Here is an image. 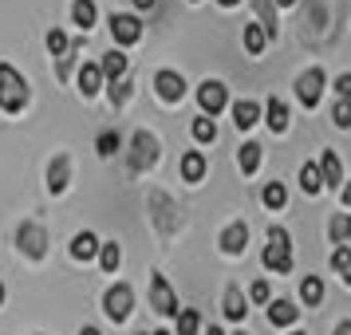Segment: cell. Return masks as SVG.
<instances>
[{
  "label": "cell",
  "mask_w": 351,
  "mask_h": 335,
  "mask_svg": "<svg viewBox=\"0 0 351 335\" xmlns=\"http://www.w3.org/2000/svg\"><path fill=\"white\" fill-rule=\"evenodd\" d=\"M197 332H202V316H197V308L178 312V332L174 335H197Z\"/></svg>",
  "instance_id": "cell-29"
},
{
  "label": "cell",
  "mask_w": 351,
  "mask_h": 335,
  "mask_svg": "<svg viewBox=\"0 0 351 335\" xmlns=\"http://www.w3.org/2000/svg\"><path fill=\"white\" fill-rule=\"evenodd\" d=\"M261 260H265L269 272H280V276L292 272V237H288L280 225L269 229V245H265V256H261Z\"/></svg>",
  "instance_id": "cell-2"
},
{
  "label": "cell",
  "mask_w": 351,
  "mask_h": 335,
  "mask_svg": "<svg viewBox=\"0 0 351 335\" xmlns=\"http://www.w3.org/2000/svg\"><path fill=\"white\" fill-rule=\"evenodd\" d=\"M154 335H170V332H154Z\"/></svg>",
  "instance_id": "cell-48"
},
{
  "label": "cell",
  "mask_w": 351,
  "mask_h": 335,
  "mask_svg": "<svg viewBox=\"0 0 351 335\" xmlns=\"http://www.w3.org/2000/svg\"><path fill=\"white\" fill-rule=\"evenodd\" d=\"M339 197H343V206L351 209V182H343V190H339Z\"/></svg>",
  "instance_id": "cell-39"
},
{
  "label": "cell",
  "mask_w": 351,
  "mask_h": 335,
  "mask_svg": "<svg viewBox=\"0 0 351 335\" xmlns=\"http://www.w3.org/2000/svg\"><path fill=\"white\" fill-rule=\"evenodd\" d=\"M134 8H154V0H134Z\"/></svg>",
  "instance_id": "cell-41"
},
{
  "label": "cell",
  "mask_w": 351,
  "mask_h": 335,
  "mask_svg": "<svg viewBox=\"0 0 351 335\" xmlns=\"http://www.w3.org/2000/svg\"><path fill=\"white\" fill-rule=\"evenodd\" d=\"M0 303H4V284H0Z\"/></svg>",
  "instance_id": "cell-47"
},
{
  "label": "cell",
  "mask_w": 351,
  "mask_h": 335,
  "mask_svg": "<svg viewBox=\"0 0 351 335\" xmlns=\"http://www.w3.org/2000/svg\"><path fill=\"white\" fill-rule=\"evenodd\" d=\"M206 335H225V332H221V327H217V323H213V327H209V332H206Z\"/></svg>",
  "instance_id": "cell-42"
},
{
  "label": "cell",
  "mask_w": 351,
  "mask_h": 335,
  "mask_svg": "<svg viewBox=\"0 0 351 335\" xmlns=\"http://www.w3.org/2000/svg\"><path fill=\"white\" fill-rule=\"evenodd\" d=\"M28 99H32V87L24 83V75L12 64H0V111L20 114L28 107Z\"/></svg>",
  "instance_id": "cell-1"
},
{
  "label": "cell",
  "mask_w": 351,
  "mask_h": 335,
  "mask_svg": "<svg viewBox=\"0 0 351 335\" xmlns=\"http://www.w3.org/2000/svg\"><path fill=\"white\" fill-rule=\"evenodd\" d=\"M67 182H71V162H67V154H60V158H51V166H48V190L64 193Z\"/></svg>",
  "instance_id": "cell-15"
},
{
  "label": "cell",
  "mask_w": 351,
  "mask_h": 335,
  "mask_svg": "<svg viewBox=\"0 0 351 335\" xmlns=\"http://www.w3.org/2000/svg\"><path fill=\"white\" fill-rule=\"evenodd\" d=\"M217 4H225V8H233V4H241V0H217Z\"/></svg>",
  "instance_id": "cell-44"
},
{
  "label": "cell",
  "mask_w": 351,
  "mask_h": 335,
  "mask_svg": "<svg viewBox=\"0 0 351 335\" xmlns=\"http://www.w3.org/2000/svg\"><path fill=\"white\" fill-rule=\"evenodd\" d=\"M328 237H332L335 249H339V245H348V240H351V213H335L332 225H328Z\"/></svg>",
  "instance_id": "cell-24"
},
{
  "label": "cell",
  "mask_w": 351,
  "mask_h": 335,
  "mask_svg": "<svg viewBox=\"0 0 351 335\" xmlns=\"http://www.w3.org/2000/svg\"><path fill=\"white\" fill-rule=\"evenodd\" d=\"M261 150H265V146H256V142H245L237 150V162H241V170H245V174H256V170H261V158H265Z\"/></svg>",
  "instance_id": "cell-26"
},
{
  "label": "cell",
  "mask_w": 351,
  "mask_h": 335,
  "mask_svg": "<svg viewBox=\"0 0 351 335\" xmlns=\"http://www.w3.org/2000/svg\"><path fill=\"white\" fill-rule=\"evenodd\" d=\"M319 174H324V186L343 190V162H339L335 150H324V158H319Z\"/></svg>",
  "instance_id": "cell-13"
},
{
  "label": "cell",
  "mask_w": 351,
  "mask_h": 335,
  "mask_svg": "<svg viewBox=\"0 0 351 335\" xmlns=\"http://www.w3.org/2000/svg\"><path fill=\"white\" fill-rule=\"evenodd\" d=\"M241 40H245V51H249V55H261L265 44H269V32H265L261 24H245V36H241Z\"/></svg>",
  "instance_id": "cell-25"
},
{
  "label": "cell",
  "mask_w": 351,
  "mask_h": 335,
  "mask_svg": "<svg viewBox=\"0 0 351 335\" xmlns=\"http://www.w3.org/2000/svg\"><path fill=\"white\" fill-rule=\"evenodd\" d=\"M332 335H351V319H343V323H339V327H335Z\"/></svg>",
  "instance_id": "cell-40"
},
{
  "label": "cell",
  "mask_w": 351,
  "mask_h": 335,
  "mask_svg": "<svg viewBox=\"0 0 351 335\" xmlns=\"http://www.w3.org/2000/svg\"><path fill=\"white\" fill-rule=\"evenodd\" d=\"M249 296H253L256 303H269V300H272V288H269V280H256V284L249 288Z\"/></svg>",
  "instance_id": "cell-36"
},
{
  "label": "cell",
  "mask_w": 351,
  "mask_h": 335,
  "mask_svg": "<svg viewBox=\"0 0 351 335\" xmlns=\"http://www.w3.org/2000/svg\"><path fill=\"white\" fill-rule=\"evenodd\" d=\"M193 4H197V0H193Z\"/></svg>",
  "instance_id": "cell-52"
},
{
  "label": "cell",
  "mask_w": 351,
  "mask_h": 335,
  "mask_svg": "<svg viewBox=\"0 0 351 335\" xmlns=\"http://www.w3.org/2000/svg\"><path fill=\"white\" fill-rule=\"evenodd\" d=\"M276 4H280V8H288V4H296V0H276Z\"/></svg>",
  "instance_id": "cell-46"
},
{
  "label": "cell",
  "mask_w": 351,
  "mask_h": 335,
  "mask_svg": "<svg viewBox=\"0 0 351 335\" xmlns=\"http://www.w3.org/2000/svg\"><path fill=\"white\" fill-rule=\"evenodd\" d=\"M80 335H99V332H95V327H83V332H80Z\"/></svg>",
  "instance_id": "cell-45"
},
{
  "label": "cell",
  "mask_w": 351,
  "mask_h": 335,
  "mask_svg": "<svg viewBox=\"0 0 351 335\" xmlns=\"http://www.w3.org/2000/svg\"><path fill=\"white\" fill-rule=\"evenodd\" d=\"M111 36L123 44V48H130V44H138V40H143V20L130 16V12H114V16H111Z\"/></svg>",
  "instance_id": "cell-9"
},
{
  "label": "cell",
  "mask_w": 351,
  "mask_h": 335,
  "mask_svg": "<svg viewBox=\"0 0 351 335\" xmlns=\"http://www.w3.org/2000/svg\"><path fill=\"white\" fill-rule=\"evenodd\" d=\"M245 245H249V225H245V221H233V225L221 233V249H225L229 256H241V253H245Z\"/></svg>",
  "instance_id": "cell-11"
},
{
  "label": "cell",
  "mask_w": 351,
  "mask_h": 335,
  "mask_svg": "<svg viewBox=\"0 0 351 335\" xmlns=\"http://www.w3.org/2000/svg\"><path fill=\"white\" fill-rule=\"evenodd\" d=\"M150 303H154V312H158V316H174L178 319V312H182V308H178L174 288H170V280H166L162 272L150 276Z\"/></svg>",
  "instance_id": "cell-6"
},
{
  "label": "cell",
  "mask_w": 351,
  "mask_h": 335,
  "mask_svg": "<svg viewBox=\"0 0 351 335\" xmlns=\"http://www.w3.org/2000/svg\"><path fill=\"white\" fill-rule=\"evenodd\" d=\"M48 51L56 55V60H64L67 51H71V40H67L60 28H51V32H48Z\"/></svg>",
  "instance_id": "cell-32"
},
{
  "label": "cell",
  "mask_w": 351,
  "mask_h": 335,
  "mask_svg": "<svg viewBox=\"0 0 351 335\" xmlns=\"http://www.w3.org/2000/svg\"><path fill=\"white\" fill-rule=\"evenodd\" d=\"M182 177H186V182H202V177H206V158H202L197 150H186V154H182Z\"/></svg>",
  "instance_id": "cell-22"
},
{
  "label": "cell",
  "mask_w": 351,
  "mask_h": 335,
  "mask_svg": "<svg viewBox=\"0 0 351 335\" xmlns=\"http://www.w3.org/2000/svg\"><path fill=\"white\" fill-rule=\"evenodd\" d=\"M348 264H351V249H348V245H339V249L332 253V269H335V272H343Z\"/></svg>",
  "instance_id": "cell-37"
},
{
  "label": "cell",
  "mask_w": 351,
  "mask_h": 335,
  "mask_svg": "<svg viewBox=\"0 0 351 335\" xmlns=\"http://www.w3.org/2000/svg\"><path fill=\"white\" fill-rule=\"evenodd\" d=\"M193 138H197V142H213V138H217V123H213V119H209V114H202V119H193Z\"/></svg>",
  "instance_id": "cell-31"
},
{
  "label": "cell",
  "mask_w": 351,
  "mask_h": 335,
  "mask_svg": "<svg viewBox=\"0 0 351 335\" xmlns=\"http://www.w3.org/2000/svg\"><path fill=\"white\" fill-rule=\"evenodd\" d=\"M300 190H304V193H312V197L324 190V174H319L316 162H304V166H300Z\"/></svg>",
  "instance_id": "cell-23"
},
{
  "label": "cell",
  "mask_w": 351,
  "mask_h": 335,
  "mask_svg": "<svg viewBox=\"0 0 351 335\" xmlns=\"http://www.w3.org/2000/svg\"><path fill=\"white\" fill-rule=\"evenodd\" d=\"M265 123H269L272 134H285L288 130V107L280 103V95H272L269 103H265Z\"/></svg>",
  "instance_id": "cell-16"
},
{
  "label": "cell",
  "mask_w": 351,
  "mask_h": 335,
  "mask_svg": "<svg viewBox=\"0 0 351 335\" xmlns=\"http://www.w3.org/2000/svg\"><path fill=\"white\" fill-rule=\"evenodd\" d=\"M233 335H249V332H233Z\"/></svg>",
  "instance_id": "cell-49"
},
{
  "label": "cell",
  "mask_w": 351,
  "mask_h": 335,
  "mask_svg": "<svg viewBox=\"0 0 351 335\" xmlns=\"http://www.w3.org/2000/svg\"><path fill=\"white\" fill-rule=\"evenodd\" d=\"M103 91V67L99 64H83L80 67V95L83 99H95Z\"/></svg>",
  "instance_id": "cell-14"
},
{
  "label": "cell",
  "mask_w": 351,
  "mask_h": 335,
  "mask_svg": "<svg viewBox=\"0 0 351 335\" xmlns=\"http://www.w3.org/2000/svg\"><path fill=\"white\" fill-rule=\"evenodd\" d=\"M292 335H304V332H292Z\"/></svg>",
  "instance_id": "cell-50"
},
{
  "label": "cell",
  "mask_w": 351,
  "mask_h": 335,
  "mask_svg": "<svg viewBox=\"0 0 351 335\" xmlns=\"http://www.w3.org/2000/svg\"><path fill=\"white\" fill-rule=\"evenodd\" d=\"M339 276H343V280H348V284H351V264H348V269H343V272H339Z\"/></svg>",
  "instance_id": "cell-43"
},
{
  "label": "cell",
  "mask_w": 351,
  "mask_h": 335,
  "mask_svg": "<svg viewBox=\"0 0 351 335\" xmlns=\"http://www.w3.org/2000/svg\"><path fill=\"white\" fill-rule=\"evenodd\" d=\"M233 123H237L241 130H249L261 123V103H253V99H237L233 103Z\"/></svg>",
  "instance_id": "cell-17"
},
{
  "label": "cell",
  "mask_w": 351,
  "mask_h": 335,
  "mask_svg": "<svg viewBox=\"0 0 351 335\" xmlns=\"http://www.w3.org/2000/svg\"><path fill=\"white\" fill-rule=\"evenodd\" d=\"M119 260H123V249H119L114 240H103V249H99V264H103V272H114L119 269Z\"/></svg>",
  "instance_id": "cell-30"
},
{
  "label": "cell",
  "mask_w": 351,
  "mask_h": 335,
  "mask_svg": "<svg viewBox=\"0 0 351 335\" xmlns=\"http://www.w3.org/2000/svg\"><path fill=\"white\" fill-rule=\"evenodd\" d=\"M16 245L24 256H32V260H40V256L48 253V233H44V225L40 221H24L16 233Z\"/></svg>",
  "instance_id": "cell-5"
},
{
  "label": "cell",
  "mask_w": 351,
  "mask_h": 335,
  "mask_svg": "<svg viewBox=\"0 0 351 335\" xmlns=\"http://www.w3.org/2000/svg\"><path fill=\"white\" fill-rule=\"evenodd\" d=\"M71 20L80 24L83 32H91V28H95V20H99L95 0H75V4H71Z\"/></svg>",
  "instance_id": "cell-21"
},
{
  "label": "cell",
  "mask_w": 351,
  "mask_h": 335,
  "mask_svg": "<svg viewBox=\"0 0 351 335\" xmlns=\"http://www.w3.org/2000/svg\"><path fill=\"white\" fill-rule=\"evenodd\" d=\"M130 308H134V288L130 284H111L107 288V296H103V312L114 319V323H123L130 316Z\"/></svg>",
  "instance_id": "cell-4"
},
{
  "label": "cell",
  "mask_w": 351,
  "mask_h": 335,
  "mask_svg": "<svg viewBox=\"0 0 351 335\" xmlns=\"http://www.w3.org/2000/svg\"><path fill=\"white\" fill-rule=\"evenodd\" d=\"M261 201L272 209V213H280V209L288 206V190H285V182H269L265 186V193H261Z\"/></svg>",
  "instance_id": "cell-27"
},
{
  "label": "cell",
  "mask_w": 351,
  "mask_h": 335,
  "mask_svg": "<svg viewBox=\"0 0 351 335\" xmlns=\"http://www.w3.org/2000/svg\"><path fill=\"white\" fill-rule=\"evenodd\" d=\"M197 103H202V111L213 119V114H221L225 107H229V87L217 79H206L202 87H197Z\"/></svg>",
  "instance_id": "cell-8"
},
{
  "label": "cell",
  "mask_w": 351,
  "mask_h": 335,
  "mask_svg": "<svg viewBox=\"0 0 351 335\" xmlns=\"http://www.w3.org/2000/svg\"><path fill=\"white\" fill-rule=\"evenodd\" d=\"M296 319H300V308H296L292 300H272L269 303V323L272 327H292Z\"/></svg>",
  "instance_id": "cell-12"
},
{
  "label": "cell",
  "mask_w": 351,
  "mask_h": 335,
  "mask_svg": "<svg viewBox=\"0 0 351 335\" xmlns=\"http://www.w3.org/2000/svg\"><path fill=\"white\" fill-rule=\"evenodd\" d=\"M335 95L351 103V75H339V79H335Z\"/></svg>",
  "instance_id": "cell-38"
},
{
  "label": "cell",
  "mask_w": 351,
  "mask_h": 335,
  "mask_svg": "<svg viewBox=\"0 0 351 335\" xmlns=\"http://www.w3.org/2000/svg\"><path fill=\"white\" fill-rule=\"evenodd\" d=\"M158 162V138L150 134V130H134V138H130V154H127V166L134 174H143Z\"/></svg>",
  "instance_id": "cell-3"
},
{
  "label": "cell",
  "mask_w": 351,
  "mask_h": 335,
  "mask_svg": "<svg viewBox=\"0 0 351 335\" xmlns=\"http://www.w3.org/2000/svg\"><path fill=\"white\" fill-rule=\"evenodd\" d=\"M154 91H158L166 103H178V99L186 95V79H182L178 71H158V75H154Z\"/></svg>",
  "instance_id": "cell-10"
},
{
  "label": "cell",
  "mask_w": 351,
  "mask_h": 335,
  "mask_svg": "<svg viewBox=\"0 0 351 335\" xmlns=\"http://www.w3.org/2000/svg\"><path fill=\"white\" fill-rule=\"evenodd\" d=\"M99 249H103V240L87 229V233H75V240H71V256L75 260H91V256H99Z\"/></svg>",
  "instance_id": "cell-18"
},
{
  "label": "cell",
  "mask_w": 351,
  "mask_h": 335,
  "mask_svg": "<svg viewBox=\"0 0 351 335\" xmlns=\"http://www.w3.org/2000/svg\"><path fill=\"white\" fill-rule=\"evenodd\" d=\"M107 99H111V107H123V103L130 99V87H127L123 79H119V83H111V91H107Z\"/></svg>",
  "instance_id": "cell-35"
},
{
  "label": "cell",
  "mask_w": 351,
  "mask_h": 335,
  "mask_svg": "<svg viewBox=\"0 0 351 335\" xmlns=\"http://www.w3.org/2000/svg\"><path fill=\"white\" fill-rule=\"evenodd\" d=\"M332 123H335V127H343V130L351 127V103H348V99H339V103H335V111H332Z\"/></svg>",
  "instance_id": "cell-34"
},
{
  "label": "cell",
  "mask_w": 351,
  "mask_h": 335,
  "mask_svg": "<svg viewBox=\"0 0 351 335\" xmlns=\"http://www.w3.org/2000/svg\"><path fill=\"white\" fill-rule=\"evenodd\" d=\"M95 150H99V158L119 154V134H114V130H103V134H99V142H95Z\"/></svg>",
  "instance_id": "cell-33"
},
{
  "label": "cell",
  "mask_w": 351,
  "mask_h": 335,
  "mask_svg": "<svg viewBox=\"0 0 351 335\" xmlns=\"http://www.w3.org/2000/svg\"><path fill=\"white\" fill-rule=\"evenodd\" d=\"M103 79H111V83H119V79H127V67H130V60L123 55V51H107L103 55Z\"/></svg>",
  "instance_id": "cell-19"
},
{
  "label": "cell",
  "mask_w": 351,
  "mask_h": 335,
  "mask_svg": "<svg viewBox=\"0 0 351 335\" xmlns=\"http://www.w3.org/2000/svg\"><path fill=\"white\" fill-rule=\"evenodd\" d=\"M225 319H233V323H241V319H245V312H249V308H245V296H241V288L237 284H229L225 288Z\"/></svg>",
  "instance_id": "cell-20"
},
{
  "label": "cell",
  "mask_w": 351,
  "mask_h": 335,
  "mask_svg": "<svg viewBox=\"0 0 351 335\" xmlns=\"http://www.w3.org/2000/svg\"><path fill=\"white\" fill-rule=\"evenodd\" d=\"M138 335H146V332H138Z\"/></svg>",
  "instance_id": "cell-51"
},
{
  "label": "cell",
  "mask_w": 351,
  "mask_h": 335,
  "mask_svg": "<svg viewBox=\"0 0 351 335\" xmlns=\"http://www.w3.org/2000/svg\"><path fill=\"white\" fill-rule=\"evenodd\" d=\"M300 300L308 303V308H316V303L324 300V280H319V276H304V284H300Z\"/></svg>",
  "instance_id": "cell-28"
},
{
  "label": "cell",
  "mask_w": 351,
  "mask_h": 335,
  "mask_svg": "<svg viewBox=\"0 0 351 335\" xmlns=\"http://www.w3.org/2000/svg\"><path fill=\"white\" fill-rule=\"evenodd\" d=\"M324 83H328L324 67H308L300 79H296V99H300L304 107H316L319 95H324Z\"/></svg>",
  "instance_id": "cell-7"
}]
</instances>
